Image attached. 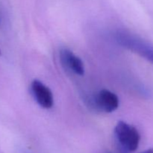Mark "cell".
Masks as SVG:
<instances>
[{
  "label": "cell",
  "instance_id": "2",
  "mask_svg": "<svg viewBox=\"0 0 153 153\" xmlns=\"http://www.w3.org/2000/svg\"><path fill=\"white\" fill-rule=\"evenodd\" d=\"M114 133L117 140L124 149L129 152L137 150L140 135L135 127L124 121H119L114 128Z\"/></svg>",
  "mask_w": 153,
  "mask_h": 153
},
{
  "label": "cell",
  "instance_id": "3",
  "mask_svg": "<svg viewBox=\"0 0 153 153\" xmlns=\"http://www.w3.org/2000/svg\"><path fill=\"white\" fill-rule=\"evenodd\" d=\"M34 100L41 108L49 109L54 105V97L51 90L39 80H34L31 85Z\"/></svg>",
  "mask_w": 153,
  "mask_h": 153
},
{
  "label": "cell",
  "instance_id": "1",
  "mask_svg": "<svg viewBox=\"0 0 153 153\" xmlns=\"http://www.w3.org/2000/svg\"><path fill=\"white\" fill-rule=\"evenodd\" d=\"M114 38L117 43L128 50L137 54L153 64V44L126 31H117Z\"/></svg>",
  "mask_w": 153,
  "mask_h": 153
},
{
  "label": "cell",
  "instance_id": "5",
  "mask_svg": "<svg viewBox=\"0 0 153 153\" xmlns=\"http://www.w3.org/2000/svg\"><path fill=\"white\" fill-rule=\"evenodd\" d=\"M60 60L66 68L75 74L83 76L85 74V65L79 57L75 55L68 49H62L60 51Z\"/></svg>",
  "mask_w": 153,
  "mask_h": 153
},
{
  "label": "cell",
  "instance_id": "4",
  "mask_svg": "<svg viewBox=\"0 0 153 153\" xmlns=\"http://www.w3.org/2000/svg\"><path fill=\"white\" fill-rule=\"evenodd\" d=\"M94 103L96 107L102 111L112 113L119 107L120 100L114 93L107 89H102L95 96Z\"/></svg>",
  "mask_w": 153,
  "mask_h": 153
},
{
  "label": "cell",
  "instance_id": "6",
  "mask_svg": "<svg viewBox=\"0 0 153 153\" xmlns=\"http://www.w3.org/2000/svg\"><path fill=\"white\" fill-rule=\"evenodd\" d=\"M143 153H153V149H149L146 150L145 152H143Z\"/></svg>",
  "mask_w": 153,
  "mask_h": 153
}]
</instances>
